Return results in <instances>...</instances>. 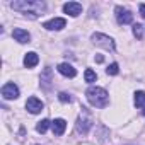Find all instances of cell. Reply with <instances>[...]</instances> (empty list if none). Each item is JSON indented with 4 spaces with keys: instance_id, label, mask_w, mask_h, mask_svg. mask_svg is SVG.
I'll list each match as a JSON object with an SVG mask.
<instances>
[{
    "instance_id": "6da1fadb",
    "label": "cell",
    "mask_w": 145,
    "mask_h": 145,
    "mask_svg": "<svg viewBox=\"0 0 145 145\" xmlns=\"http://www.w3.org/2000/svg\"><path fill=\"white\" fill-rule=\"evenodd\" d=\"M10 7L14 10H19V12H24V14H31L33 17H38L41 12H44L46 5L44 2H27V0H19V2H12ZM43 16V14H41Z\"/></svg>"
},
{
    "instance_id": "7a4b0ae2",
    "label": "cell",
    "mask_w": 145,
    "mask_h": 145,
    "mask_svg": "<svg viewBox=\"0 0 145 145\" xmlns=\"http://www.w3.org/2000/svg\"><path fill=\"white\" fill-rule=\"evenodd\" d=\"M86 96H87V101L96 108H106L108 103H109V96L103 87H94L92 86V87L87 89Z\"/></svg>"
},
{
    "instance_id": "3957f363",
    "label": "cell",
    "mask_w": 145,
    "mask_h": 145,
    "mask_svg": "<svg viewBox=\"0 0 145 145\" xmlns=\"http://www.w3.org/2000/svg\"><path fill=\"white\" fill-rule=\"evenodd\" d=\"M91 39H92L94 44L103 46V48H106V50H109V51H114V48H116L113 38H109V36H106V34H103V33H94V34L91 36Z\"/></svg>"
},
{
    "instance_id": "277c9868",
    "label": "cell",
    "mask_w": 145,
    "mask_h": 145,
    "mask_svg": "<svg viewBox=\"0 0 145 145\" xmlns=\"http://www.w3.org/2000/svg\"><path fill=\"white\" fill-rule=\"evenodd\" d=\"M2 97L7 99V101H10V99H17V97H19V87H17L14 82H7V84H4V87H2Z\"/></svg>"
},
{
    "instance_id": "5b68a950",
    "label": "cell",
    "mask_w": 145,
    "mask_h": 145,
    "mask_svg": "<svg viewBox=\"0 0 145 145\" xmlns=\"http://www.w3.org/2000/svg\"><path fill=\"white\" fill-rule=\"evenodd\" d=\"M116 21H118V24H130L131 21H133V14L128 10V9H125V7H116Z\"/></svg>"
},
{
    "instance_id": "8992f818",
    "label": "cell",
    "mask_w": 145,
    "mask_h": 145,
    "mask_svg": "<svg viewBox=\"0 0 145 145\" xmlns=\"http://www.w3.org/2000/svg\"><path fill=\"white\" fill-rule=\"evenodd\" d=\"M26 109H27L31 114H38V113L43 111V101L38 99V97H34V96H31V97L26 101Z\"/></svg>"
},
{
    "instance_id": "52a82bcc",
    "label": "cell",
    "mask_w": 145,
    "mask_h": 145,
    "mask_svg": "<svg viewBox=\"0 0 145 145\" xmlns=\"http://www.w3.org/2000/svg\"><path fill=\"white\" fill-rule=\"evenodd\" d=\"M65 26H67V21L63 17H55V19H51V21H48V22L43 24V27L48 29V31H60Z\"/></svg>"
},
{
    "instance_id": "ba28073f",
    "label": "cell",
    "mask_w": 145,
    "mask_h": 145,
    "mask_svg": "<svg viewBox=\"0 0 145 145\" xmlns=\"http://www.w3.org/2000/svg\"><path fill=\"white\" fill-rule=\"evenodd\" d=\"M91 128H92V120H91L89 116L84 114V116H80V118L77 120V131H79V133L87 135Z\"/></svg>"
},
{
    "instance_id": "9c48e42d",
    "label": "cell",
    "mask_w": 145,
    "mask_h": 145,
    "mask_svg": "<svg viewBox=\"0 0 145 145\" xmlns=\"http://www.w3.org/2000/svg\"><path fill=\"white\" fill-rule=\"evenodd\" d=\"M63 12L72 16V17H77L79 14H82V5L79 2H68L63 5Z\"/></svg>"
},
{
    "instance_id": "30bf717a",
    "label": "cell",
    "mask_w": 145,
    "mask_h": 145,
    "mask_svg": "<svg viewBox=\"0 0 145 145\" xmlns=\"http://www.w3.org/2000/svg\"><path fill=\"white\" fill-rule=\"evenodd\" d=\"M12 38L16 39V41H19V43H29L31 41V34L26 31V29H22V27H16L14 31H12Z\"/></svg>"
},
{
    "instance_id": "8fae6325",
    "label": "cell",
    "mask_w": 145,
    "mask_h": 145,
    "mask_svg": "<svg viewBox=\"0 0 145 145\" xmlns=\"http://www.w3.org/2000/svg\"><path fill=\"white\" fill-rule=\"evenodd\" d=\"M51 130H53V133L55 135H63L65 133V130H67V121L63 120V118H56L55 121H51Z\"/></svg>"
},
{
    "instance_id": "7c38bea8",
    "label": "cell",
    "mask_w": 145,
    "mask_h": 145,
    "mask_svg": "<svg viewBox=\"0 0 145 145\" xmlns=\"http://www.w3.org/2000/svg\"><path fill=\"white\" fill-rule=\"evenodd\" d=\"M58 72L61 75H65V77H70V79H74L77 75V70L72 67L70 63H60L58 65Z\"/></svg>"
},
{
    "instance_id": "4fadbf2b",
    "label": "cell",
    "mask_w": 145,
    "mask_h": 145,
    "mask_svg": "<svg viewBox=\"0 0 145 145\" xmlns=\"http://www.w3.org/2000/svg\"><path fill=\"white\" fill-rule=\"evenodd\" d=\"M38 63H39V56H38V53H34V51L26 53V56H24V67H26V68H34Z\"/></svg>"
},
{
    "instance_id": "5bb4252c",
    "label": "cell",
    "mask_w": 145,
    "mask_h": 145,
    "mask_svg": "<svg viewBox=\"0 0 145 145\" xmlns=\"http://www.w3.org/2000/svg\"><path fill=\"white\" fill-rule=\"evenodd\" d=\"M51 82H53V77H51V68H50V67H46V68H44V72L41 74V86H43L44 89H50Z\"/></svg>"
},
{
    "instance_id": "9a60e30c",
    "label": "cell",
    "mask_w": 145,
    "mask_h": 145,
    "mask_svg": "<svg viewBox=\"0 0 145 145\" xmlns=\"http://www.w3.org/2000/svg\"><path fill=\"white\" fill-rule=\"evenodd\" d=\"M135 106L137 108H142V106H145V92L143 91H137L135 92Z\"/></svg>"
},
{
    "instance_id": "2e32d148",
    "label": "cell",
    "mask_w": 145,
    "mask_h": 145,
    "mask_svg": "<svg viewBox=\"0 0 145 145\" xmlns=\"http://www.w3.org/2000/svg\"><path fill=\"white\" fill-rule=\"evenodd\" d=\"M84 79H86L87 84H92V82H96L97 75H96V72H94L92 68H87V70H86V74H84Z\"/></svg>"
},
{
    "instance_id": "e0dca14e",
    "label": "cell",
    "mask_w": 145,
    "mask_h": 145,
    "mask_svg": "<svg viewBox=\"0 0 145 145\" xmlns=\"http://www.w3.org/2000/svg\"><path fill=\"white\" fill-rule=\"evenodd\" d=\"M48 126H50V121H48V120H41V121L36 125V131H38V133H46Z\"/></svg>"
},
{
    "instance_id": "ac0fdd59",
    "label": "cell",
    "mask_w": 145,
    "mask_h": 145,
    "mask_svg": "<svg viewBox=\"0 0 145 145\" xmlns=\"http://www.w3.org/2000/svg\"><path fill=\"white\" fill-rule=\"evenodd\" d=\"M133 36L138 39L143 38V26L142 24H133Z\"/></svg>"
},
{
    "instance_id": "d6986e66",
    "label": "cell",
    "mask_w": 145,
    "mask_h": 145,
    "mask_svg": "<svg viewBox=\"0 0 145 145\" xmlns=\"http://www.w3.org/2000/svg\"><path fill=\"white\" fill-rule=\"evenodd\" d=\"M118 72H120L118 63H111V65L106 68V74H108V75H118Z\"/></svg>"
},
{
    "instance_id": "ffe728a7",
    "label": "cell",
    "mask_w": 145,
    "mask_h": 145,
    "mask_svg": "<svg viewBox=\"0 0 145 145\" xmlns=\"http://www.w3.org/2000/svg\"><path fill=\"white\" fill-rule=\"evenodd\" d=\"M58 99H60V103H72V97H70V94H67V92H60L58 94Z\"/></svg>"
},
{
    "instance_id": "44dd1931",
    "label": "cell",
    "mask_w": 145,
    "mask_h": 145,
    "mask_svg": "<svg viewBox=\"0 0 145 145\" xmlns=\"http://www.w3.org/2000/svg\"><path fill=\"white\" fill-rule=\"evenodd\" d=\"M138 10H140V16L145 17V4H140V5H138Z\"/></svg>"
},
{
    "instance_id": "7402d4cb",
    "label": "cell",
    "mask_w": 145,
    "mask_h": 145,
    "mask_svg": "<svg viewBox=\"0 0 145 145\" xmlns=\"http://www.w3.org/2000/svg\"><path fill=\"white\" fill-rule=\"evenodd\" d=\"M96 61H97V63H103V61H104V56H103V55H97V56H96Z\"/></svg>"
},
{
    "instance_id": "603a6c76",
    "label": "cell",
    "mask_w": 145,
    "mask_h": 145,
    "mask_svg": "<svg viewBox=\"0 0 145 145\" xmlns=\"http://www.w3.org/2000/svg\"><path fill=\"white\" fill-rule=\"evenodd\" d=\"M143 114H145V109H143Z\"/></svg>"
}]
</instances>
